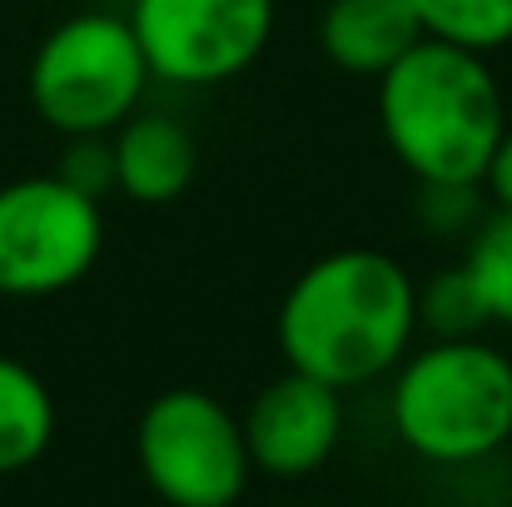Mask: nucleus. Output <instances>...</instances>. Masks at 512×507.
Returning a JSON list of instances; mask_svg holds the SVG:
<instances>
[{
	"label": "nucleus",
	"instance_id": "12",
	"mask_svg": "<svg viewBox=\"0 0 512 507\" xmlns=\"http://www.w3.org/2000/svg\"><path fill=\"white\" fill-rule=\"evenodd\" d=\"M423 35L493 55L512 45V0H408Z\"/></svg>",
	"mask_w": 512,
	"mask_h": 507
},
{
	"label": "nucleus",
	"instance_id": "14",
	"mask_svg": "<svg viewBox=\"0 0 512 507\" xmlns=\"http://www.w3.org/2000/svg\"><path fill=\"white\" fill-rule=\"evenodd\" d=\"M463 264L473 284L483 289L493 324H512V209H498L478 224Z\"/></svg>",
	"mask_w": 512,
	"mask_h": 507
},
{
	"label": "nucleus",
	"instance_id": "6",
	"mask_svg": "<svg viewBox=\"0 0 512 507\" xmlns=\"http://www.w3.org/2000/svg\"><path fill=\"white\" fill-rule=\"evenodd\" d=\"M105 249L100 199L60 174L0 184V294L50 299L75 289Z\"/></svg>",
	"mask_w": 512,
	"mask_h": 507
},
{
	"label": "nucleus",
	"instance_id": "13",
	"mask_svg": "<svg viewBox=\"0 0 512 507\" xmlns=\"http://www.w3.org/2000/svg\"><path fill=\"white\" fill-rule=\"evenodd\" d=\"M488 324L493 314L468 264H448L428 284H418V329H428L433 338H478Z\"/></svg>",
	"mask_w": 512,
	"mask_h": 507
},
{
	"label": "nucleus",
	"instance_id": "3",
	"mask_svg": "<svg viewBox=\"0 0 512 507\" xmlns=\"http://www.w3.org/2000/svg\"><path fill=\"white\" fill-rule=\"evenodd\" d=\"M388 413L423 463H478L512 438V358L483 338H433L393 368Z\"/></svg>",
	"mask_w": 512,
	"mask_h": 507
},
{
	"label": "nucleus",
	"instance_id": "2",
	"mask_svg": "<svg viewBox=\"0 0 512 507\" xmlns=\"http://www.w3.org/2000/svg\"><path fill=\"white\" fill-rule=\"evenodd\" d=\"M378 125L418 184L473 189L508 130V105L488 55L423 35L378 75Z\"/></svg>",
	"mask_w": 512,
	"mask_h": 507
},
{
	"label": "nucleus",
	"instance_id": "10",
	"mask_svg": "<svg viewBox=\"0 0 512 507\" xmlns=\"http://www.w3.org/2000/svg\"><path fill=\"white\" fill-rule=\"evenodd\" d=\"M423 40L408 0H329L319 15V45L348 75H383Z\"/></svg>",
	"mask_w": 512,
	"mask_h": 507
},
{
	"label": "nucleus",
	"instance_id": "1",
	"mask_svg": "<svg viewBox=\"0 0 512 507\" xmlns=\"http://www.w3.org/2000/svg\"><path fill=\"white\" fill-rule=\"evenodd\" d=\"M413 334L418 279L383 249H334L314 259L279 304L284 363L339 393L393 373Z\"/></svg>",
	"mask_w": 512,
	"mask_h": 507
},
{
	"label": "nucleus",
	"instance_id": "16",
	"mask_svg": "<svg viewBox=\"0 0 512 507\" xmlns=\"http://www.w3.org/2000/svg\"><path fill=\"white\" fill-rule=\"evenodd\" d=\"M483 184H488V194H493L498 209H512V125L503 130V140H498V150H493V160H488Z\"/></svg>",
	"mask_w": 512,
	"mask_h": 507
},
{
	"label": "nucleus",
	"instance_id": "11",
	"mask_svg": "<svg viewBox=\"0 0 512 507\" xmlns=\"http://www.w3.org/2000/svg\"><path fill=\"white\" fill-rule=\"evenodd\" d=\"M55 438V398L35 368L0 353V478L40 463Z\"/></svg>",
	"mask_w": 512,
	"mask_h": 507
},
{
	"label": "nucleus",
	"instance_id": "4",
	"mask_svg": "<svg viewBox=\"0 0 512 507\" xmlns=\"http://www.w3.org/2000/svg\"><path fill=\"white\" fill-rule=\"evenodd\" d=\"M150 60L125 15L80 10L60 20L30 55V105L35 115L75 140V135H115L145 100Z\"/></svg>",
	"mask_w": 512,
	"mask_h": 507
},
{
	"label": "nucleus",
	"instance_id": "15",
	"mask_svg": "<svg viewBox=\"0 0 512 507\" xmlns=\"http://www.w3.org/2000/svg\"><path fill=\"white\" fill-rule=\"evenodd\" d=\"M65 184H75L80 194L100 199L115 189V150H110V135H75L65 160L55 169Z\"/></svg>",
	"mask_w": 512,
	"mask_h": 507
},
{
	"label": "nucleus",
	"instance_id": "7",
	"mask_svg": "<svg viewBox=\"0 0 512 507\" xmlns=\"http://www.w3.org/2000/svg\"><path fill=\"white\" fill-rule=\"evenodd\" d=\"M125 20L155 80L209 90L264 55L274 0H135Z\"/></svg>",
	"mask_w": 512,
	"mask_h": 507
},
{
	"label": "nucleus",
	"instance_id": "9",
	"mask_svg": "<svg viewBox=\"0 0 512 507\" xmlns=\"http://www.w3.org/2000/svg\"><path fill=\"white\" fill-rule=\"evenodd\" d=\"M110 150H115V189L135 204H174L199 169V145L174 115L135 110L115 130Z\"/></svg>",
	"mask_w": 512,
	"mask_h": 507
},
{
	"label": "nucleus",
	"instance_id": "8",
	"mask_svg": "<svg viewBox=\"0 0 512 507\" xmlns=\"http://www.w3.org/2000/svg\"><path fill=\"white\" fill-rule=\"evenodd\" d=\"M249 463L269 478H309L319 473L343 438V393L299 368L279 373L244 408Z\"/></svg>",
	"mask_w": 512,
	"mask_h": 507
},
{
	"label": "nucleus",
	"instance_id": "5",
	"mask_svg": "<svg viewBox=\"0 0 512 507\" xmlns=\"http://www.w3.org/2000/svg\"><path fill=\"white\" fill-rule=\"evenodd\" d=\"M135 463L170 507H234L254 473L244 423L204 388H165L135 423Z\"/></svg>",
	"mask_w": 512,
	"mask_h": 507
}]
</instances>
